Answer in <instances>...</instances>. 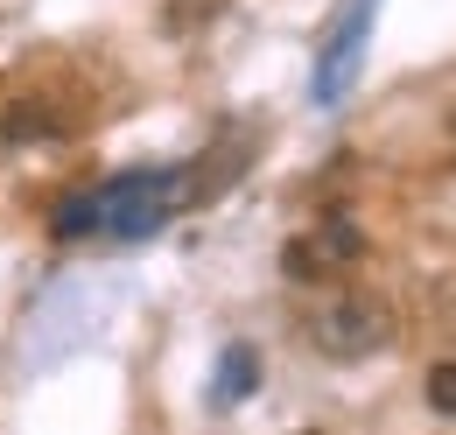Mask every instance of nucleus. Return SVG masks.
Instances as JSON below:
<instances>
[{
  "label": "nucleus",
  "mask_w": 456,
  "mask_h": 435,
  "mask_svg": "<svg viewBox=\"0 0 456 435\" xmlns=\"http://www.w3.org/2000/svg\"><path fill=\"white\" fill-rule=\"evenodd\" d=\"M190 197H197V176H190V168L119 176V183L92 190V197H70V204H63V218H57V232H63V239H77V232H119V239H141V232L169 225Z\"/></svg>",
  "instance_id": "obj_1"
},
{
  "label": "nucleus",
  "mask_w": 456,
  "mask_h": 435,
  "mask_svg": "<svg viewBox=\"0 0 456 435\" xmlns=\"http://www.w3.org/2000/svg\"><path fill=\"white\" fill-rule=\"evenodd\" d=\"M302 337H309V351H323L338 365H358V358H372V351L394 344V302L372 295V288H330L302 316Z\"/></svg>",
  "instance_id": "obj_2"
},
{
  "label": "nucleus",
  "mask_w": 456,
  "mask_h": 435,
  "mask_svg": "<svg viewBox=\"0 0 456 435\" xmlns=\"http://www.w3.org/2000/svg\"><path fill=\"white\" fill-rule=\"evenodd\" d=\"M365 253V239H358V225L351 218H323L316 232H302V239H288V253H281V267L295 274V281H338L351 260Z\"/></svg>",
  "instance_id": "obj_3"
},
{
  "label": "nucleus",
  "mask_w": 456,
  "mask_h": 435,
  "mask_svg": "<svg viewBox=\"0 0 456 435\" xmlns=\"http://www.w3.org/2000/svg\"><path fill=\"white\" fill-rule=\"evenodd\" d=\"M246 393H253V351L232 344L225 365H218V400H246Z\"/></svg>",
  "instance_id": "obj_4"
},
{
  "label": "nucleus",
  "mask_w": 456,
  "mask_h": 435,
  "mask_svg": "<svg viewBox=\"0 0 456 435\" xmlns=\"http://www.w3.org/2000/svg\"><path fill=\"white\" fill-rule=\"evenodd\" d=\"M428 407H436V414H450V422H456V358H443V365L428 373Z\"/></svg>",
  "instance_id": "obj_5"
}]
</instances>
